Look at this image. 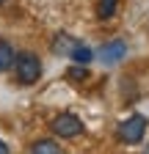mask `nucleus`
Returning <instances> with one entry per match:
<instances>
[{"label":"nucleus","instance_id":"8","mask_svg":"<svg viewBox=\"0 0 149 154\" xmlns=\"http://www.w3.org/2000/svg\"><path fill=\"white\" fill-rule=\"evenodd\" d=\"M30 154H61V149H58V143H55V140L44 138V140H36V143H33Z\"/></svg>","mask_w":149,"mask_h":154},{"label":"nucleus","instance_id":"7","mask_svg":"<svg viewBox=\"0 0 149 154\" xmlns=\"http://www.w3.org/2000/svg\"><path fill=\"white\" fill-rule=\"evenodd\" d=\"M69 58H72L74 63H91L97 55H94V50H91V47H86V44H78V47H74V50L69 52Z\"/></svg>","mask_w":149,"mask_h":154},{"label":"nucleus","instance_id":"12","mask_svg":"<svg viewBox=\"0 0 149 154\" xmlns=\"http://www.w3.org/2000/svg\"><path fill=\"white\" fill-rule=\"evenodd\" d=\"M0 3H6V0H0Z\"/></svg>","mask_w":149,"mask_h":154},{"label":"nucleus","instance_id":"3","mask_svg":"<svg viewBox=\"0 0 149 154\" xmlns=\"http://www.w3.org/2000/svg\"><path fill=\"white\" fill-rule=\"evenodd\" d=\"M52 132L58 135V138H78V135H83V121L78 119L74 113H61V116H55V119L50 121Z\"/></svg>","mask_w":149,"mask_h":154},{"label":"nucleus","instance_id":"6","mask_svg":"<svg viewBox=\"0 0 149 154\" xmlns=\"http://www.w3.org/2000/svg\"><path fill=\"white\" fill-rule=\"evenodd\" d=\"M17 63V52L8 42H0V72H8Z\"/></svg>","mask_w":149,"mask_h":154},{"label":"nucleus","instance_id":"5","mask_svg":"<svg viewBox=\"0 0 149 154\" xmlns=\"http://www.w3.org/2000/svg\"><path fill=\"white\" fill-rule=\"evenodd\" d=\"M78 44H80L78 38H72V36H66V33H58V36H55V42H52V52H55V55H66V58H69V52L78 47Z\"/></svg>","mask_w":149,"mask_h":154},{"label":"nucleus","instance_id":"2","mask_svg":"<svg viewBox=\"0 0 149 154\" xmlns=\"http://www.w3.org/2000/svg\"><path fill=\"white\" fill-rule=\"evenodd\" d=\"M116 135H119L122 143H130V146H133V143H141L144 135H146V119H144L141 113L130 116V119H124V121L119 124Z\"/></svg>","mask_w":149,"mask_h":154},{"label":"nucleus","instance_id":"11","mask_svg":"<svg viewBox=\"0 0 149 154\" xmlns=\"http://www.w3.org/2000/svg\"><path fill=\"white\" fill-rule=\"evenodd\" d=\"M0 154H11V149H8V146H6L3 140H0Z\"/></svg>","mask_w":149,"mask_h":154},{"label":"nucleus","instance_id":"9","mask_svg":"<svg viewBox=\"0 0 149 154\" xmlns=\"http://www.w3.org/2000/svg\"><path fill=\"white\" fill-rule=\"evenodd\" d=\"M116 8H119V0H100L97 3V17L100 19H110L116 14Z\"/></svg>","mask_w":149,"mask_h":154},{"label":"nucleus","instance_id":"1","mask_svg":"<svg viewBox=\"0 0 149 154\" xmlns=\"http://www.w3.org/2000/svg\"><path fill=\"white\" fill-rule=\"evenodd\" d=\"M14 69H17V80L22 85H33L42 77V61H39V55H33V52H17Z\"/></svg>","mask_w":149,"mask_h":154},{"label":"nucleus","instance_id":"10","mask_svg":"<svg viewBox=\"0 0 149 154\" xmlns=\"http://www.w3.org/2000/svg\"><path fill=\"white\" fill-rule=\"evenodd\" d=\"M69 77H72V80H86V69L83 66H72L69 69Z\"/></svg>","mask_w":149,"mask_h":154},{"label":"nucleus","instance_id":"4","mask_svg":"<svg viewBox=\"0 0 149 154\" xmlns=\"http://www.w3.org/2000/svg\"><path fill=\"white\" fill-rule=\"evenodd\" d=\"M94 55L100 58L105 66H116L119 61H124V55H127V44L122 42V38H113V42H105Z\"/></svg>","mask_w":149,"mask_h":154}]
</instances>
